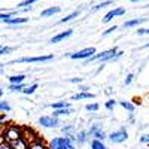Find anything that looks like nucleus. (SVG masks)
I'll use <instances>...</instances> for the list:
<instances>
[{"label": "nucleus", "instance_id": "5701e85b", "mask_svg": "<svg viewBox=\"0 0 149 149\" xmlns=\"http://www.w3.org/2000/svg\"><path fill=\"white\" fill-rule=\"evenodd\" d=\"M37 86H39L37 84H33V85H27L26 88L22 90V93H24V94H27V95H30V94H33V93H34V91L37 90Z\"/></svg>", "mask_w": 149, "mask_h": 149}, {"label": "nucleus", "instance_id": "72a5a7b5", "mask_svg": "<svg viewBox=\"0 0 149 149\" xmlns=\"http://www.w3.org/2000/svg\"><path fill=\"white\" fill-rule=\"evenodd\" d=\"M133 79H134V74L130 73V74H127V78H125V81H124V84H125V85H130V84L133 82Z\"/></svg>", "mask_w": 149, "mask_h": 149}, {"label": "nucleus", "instance_id": "393cba45", "mask_svg": "<svg viewBox=\"0 0 149 149\" xmlns=\"http://www.w3.org/2000/svg\"><path fill=\"white\" fill-rule=\"evenodd\" d=\"M119 104H121L124 109H125V110H128L130 113H133L134 109H136V106H134L133 103H130V102H119Z\"/></svg>", "mask_w": 149, "mask_h": 149}, {"label": "nucleus", "instance_id": "0eeeda50", "mask_svg": "<svg viewBox=\"0 0 149 149\" xmlns=\"http://www.w3.org/2000/svg\"><path fill=\"white\" fill-rule=\"evenodd\" d=\"M94 54H97V51H95V48H85V49H82V51H79V52H74V54H69V57L72 58V60H88V58H91Z\"/></svg>", "mask_w": 149, "mask_h": 149}, {"label": "nucleus", "instance_id": "aec40b11", "mask_svg": "<svg viewBox=\"0 0 149 149\" xmlns=\"http://www.w3.org/2000/svg\"><path fill=\"white\" fill-rule=\"evenodd\" d=\"M61 130H63V133H64L66 137H72V136H74V134H73V133H74V127H73V124H69V125L63 127Z\"/></svg>", "mask_w": 149, "mask_h": 149}, {"label": "nucleus", "instance_id": "a878e982", "mask_svg": "<svg viewBox=\"0 0 149 149\" xmlns=\"http://www.w3.org/2000/svg\"><path fill=\"white\" fill-rule=\"evenodd\" d=\"M0 112L2 113H8V112H10V104L5 100H0Z\"/></svg>", "mask_w": 149, "mask_h": 149}, {"label": "nucleus", "instance_id": "ea45409f", "mask_svg": "<svg viewBox=\"0 0 149 149\" xmlns=\"http://www.w3.org/2000/svg\"><path fill=\"white\" fill-rule=\"evenodd\" d=\"M2 95H3V90H2V88H0V97H2Z\"/></svg>", "mask_w": 149, "mask_h": 149}, {"label": "nucleus", "instance_id": "dca6fc26", "mask_svg": "<svg viewBox=\"0 0 149 149\" xmlns=\"http://www.w3.org/2000/svg\"><path fill=\"white\" fill-rule=\"evenodd\" d=\"M29 149H48V146L40 139H37V140H34L33 143L29 145Z\"/></svg>", "mask_w": 149, "mask_h": 149}, {"label": "nucleus", "instance_id": "c756f323", "mask_svg": "<svg viewBox=\"0 0 149 149\" xmlns=\"http://www.w3.org/2000/svg\"><path fill=\"white\" fill-rule=\"evenodd\" d=\"M115 106H116V102L113 100V98H110V100H107V102L104 103V107H106L107 110H113Z\"/></svg>", "mask_w": 149, "mask_h": 149}, {"label": "nucleus", "instance_id": "a19ab883", "mask_svg": "<svg viewBox=\"0 0 149 149\" xmlns=\"http://www.w3.org/2000/svg\"><path fill=\"white\" fill-rule=\"evenodd\" d=\"M143 48H149V43H146V45H145V46H143Z\"/></svg>", "mask_w": 149, "mask_h": 149}, {"label": "nucleus", "instance_id": "b1692460", "mask_svg": "<svg viewBox=\"0 0 149 149\" xmlns=\"http://www.w3.org/2000/svg\"><path fill=\"white\" fill-rule=\"evenodd\" d=\"M24 22H27V18H15V17H12L6 24H10V26H15V24H24Z\"/></svg>", "mask_w": 149, "mask_h": 149}, {"label": "nucleus", "instance_id": "6ab92c4d", "mask_svg": "<svg viewBox=\"0 0 149 149\" xmlns=\"http://www.w3.org/2000/svg\"><path fill=\"white\" fill-rule=\"evenodd\" d=\"M51 107L54 110H58V109H66V107H70V103L69 102H55L51 104Z\"/></svg>", "mask_w": 149, "mask_h": 149}, {"label": "nucleus", "instance_id": "9d476101", "mask_svg": "<svg viewBox=\"0 0 149 149\" xmlns=\"http://www.w3.org/2000/svg\"><path fill=\"white\" fill-rule=\"evenodd\" d=\"M72 34H73V30H66V31H61V33H58L57 36H54V37H52V39H51V43L61 42V40L67 39V37H70Z\"/></svg>", "mask_w": 149, "mask_h": 149}, {"label": "nucleus", "instance_id": "4be33fe9", "mask_svg": "<svg viewBox=\"0 0 149 149\" xmlns=\"http://www.w3.org/2000/svg\"><path fill=\"white\" fill-rule=\"evenodd\" d=\"M79 14H81V10H74V12H72L70 15H67V17H64L63 19H61L60 22L61 24H66V22H69V21H72L73 18H76V17H79Z\"/></svg>", "mask_w": 149, "mask_h": 149}, {"label": "nucleus", "instance_id": "39448f33", "mask_svg": "<svg viewBox=\"0 0 149 149\" xmlns=\"http://www.w3.org/2000/svg\"><path fill=\"white\" fill-rule=\"evenodd\" d=\"M54 58L52 54H48V55H39V57H22L18 60L10 61L9 64H17V63H45V61H51Z\"/></svg>", "mask_w": 149, "mask_h": 149}, {"label": "nucleus", "instance_id": "1a4fd4ad", "mask_svg": "<svg viewBox=\"0 0 149 149\" xmlns=\"http://www.w3.org/2000/svg\"><path fill=\"white\" fill-rule=\"evenodd\" d=\"M90 98H95V94H93L90 91H85V93H76L74 95H72L73 102H76V100H90Z\"/></svg>", "mask_w": 149, "mask_h": 149}, {"label": "nucleus", "instance_id": "a18cd8bd", "mask_svg": "<svg viewBox=\"0 0 149 149\" xmlns=\"http://www.w3.org/2000/svg\"><path fill=\"white\" fill-rule=\"evenodd\" d=\"M0 2H2V0H0Z\"/></svg>", "mask_w": 149, "mask_h": 149}, {"label": "nucleus", "instance_id": "473e14b6", "mask_svg": "<svg viewBox=\"0 0 149 149\" xmlns=\"http://www.w3.org/2000/svg\"><path fill=\"white\" fill-rule=\"evenodd\" d=\"M10 51H12V48H8V46H0V55L9 54Z\"/></svg>", "mask_w": 149, "mask_h": 149}, {"label": "nucleus", "instance_id": "2eb2a0df", "mask_svg": "<svg viewBox=\"0 0 149 149\" xmlns=\"http://www.w3.org/2000/svg\"><path fill=\"white\" fill-rule=\"evenodd\" d=\"M145 21H146V18H136V19H131V21H125V22H124V27H125V29L136 27V26H139V24H142Z\"/></svg>", "mask_w": 149, "mask_h": 149}, {"label": "nucleus", "instance_id": "37998d69", "mask_svg": "<svg viewBox=\"0 0 149 149\" xmlns=\"http://www.w3.org/2000/svg\"><path fill=\"white\" fill-rule=\"evenodd\" d=\"M0 73H3V69L2 67H0Z\"/></svg>", "mask_w": 149, "mask_h": 149}, {"label": "nucleus", "instance_id": "58836bf2", "mask_svg": "<svg viewBox=\"0 0 149 149\" xmlns=\"http://www.w3.org/2000/svg\"><path fill=\"white\" fill-rule=\"evenodd\" d=\"M70 82H73V84H81L82 79H81V78H73V79H70Z\"/></svg>", "mask_w": 149, "mask_h": 149}, {"label": "nucleus", "instance_id": "c85d7f7f", "mask_svg": "<svg viewBox=\"0 0 149 149\" xmlns=\"http://www.w3.org/2000/svg\"><path fill=\"white\" fill-rule=\"evenodd\" d=\"M98 107H100V106H98V103H88V104L85 106V109L88 110V112H97Z\"/></svg>", "mask_w": 149, "mask_h": 149}, {"label": "nucleus", "instance_id": "ddd939ff", "mask_svg": "<svg viewBox=\"0 0 149 149\" xmlns=\"http://www.w3.org/2000/svg\"><path fill=\"white\" fill-rule=\"evenodd\" d=\"M60 10H61V8H58V6H52V8H48V9H45V10H42V12H40V17H42V18H48V17H52V15L58 14Z\"/></svg>", "mask_w": 149, "mask_h": 149}, {"label": "nucleus", "instance_id": "bb28decb", "mask_svg": "<svg viewBox=\"0 0 149 149\" xmlns=\"http://www.w3.org/2000/svg\"><path fill=\"white\" fill-rule=\"evenodd\" d=\"M17 12H8V14H0V21L2 22H8L12 17H15Z\"/></svg>", "mask_w": 149, "mask_h": 149}, {"label": "nucleus", "instance_id": "412c9836", "mask_svg": "<svg viewBox=\"0 0 149 149\" xmlns=\"http://www.w3.org/2000/svg\"><path fill=\"white\" fill-rule=\"evenodd\" d=\"M93 137L95 139V140H100V142H103L104 139H107V134L103 131V128L102 130H98V131H95L94 134H93Z\"/></svg>", "mask_w": 149, "mask_h": 149}, {"label": "nucleus", "instance_id": "7c9ffc66", "mask_svg": "<svg viewBox=\"0 0 149 149\" xmlns=\"http://www.w3.org/2000/svg\"><path fill=\"white\" fill-rule=\"evenodd\" d=\"M37 0H24V2H21V3H18L17 6L18 8H26V6H31L33 3H36Z\"/></svg>", "mask_w": 149, "mask_h": 149}, {"label": "nucleus", "instance_id": "cd10ccee", "mask_svg": "<svg viewBox=\"0 0 149 149\" xmlns=\"http://www.w3.org/2000/svg\"><path fill=\"white\" fill-rule=\"evenodd\" d=\"M26 88L24 84H18V85H9V90L14 91V93H22V90Z\"/></svg>", "mask_w": 149, "mask_h": 149}, {"label": "nucleus", "instance_id": "f8f14e48", "mask_svg": "<svg viewBox=\"0 0 149 149\" xmlns=\"http://www.w3.org/2000/svg\"><path fill=\"white\" fill-rule=\"evenodd\" d=\"M86 140H88V134H86V130H82V131H78L74 134V142L78 145H84Z\"/></svg>", "mask_w": 149, "mask_h": 149}, {"label": "nucleus", "instance_id": "f257e3e1", "mask_svg": "<svg viewBox=\"0 0 149 149\" xmlns=\"http://www.w3.org/2000/svg\"><path fill=\"white\" fill-rule=\"evenodd\" d=\"M122 51H118V48H112V49H107V51H103L100 54H94L91 58L86 60V63H93V61H100V63H106V61H115L118 58L122 57Z\"/></svg>", "mask_w": 149, "mask_h": 149}, {"label": "nucleus", "instance_id": "4c0bfd02", "mask_svg": "<svg viewBox=\"0 0 149 149\" xmlns=\"http://www.w3.org/2000/svg\"><path fill=\"white\" fill-rule=\"evenodd\" d=\"M137 34H149V29H139Z\"/></svg>", "mask_w": 149, "mask_h": 149}, {"label": "nucleus", "instance_id": "f03ea898", "mask_svg": "<svg viewBox=\"0 0 149 149\" xmlns=\"http://www.w3.org/2000/svg\"><path fill=\"white\" fill-rule=\"evenodd\" d=\"M19 137H22V130L17 125H8V127H5V130L2 133V139L8 145H10L12 142H15Z\"/></svg>", "mask_w": 149, "mask_h": 149}, {"label": "nucleus", "instance_id": "9b49d317", "mask_svg": "<svg viewBox=\"0 0 149 149\" xmlns=\"http://www.w3.org/2000/svg\"><path fill=\"white\" fill-rule=\"evenodd\" d=\"M10 148L12 149H29V143L26 142V139H24V137H19L15 142L10 143Z\"/></svg>", "mask_w": 149, "mask_h": 149}, {"label": "nucleus", "instance_id": "6e6552de", "mask_svg": "<svg viewBox=\"0 0 149 149\" xmlns=\"http://www.w3.org/2000/svg\"><path fill=\"white\" fill-rule=\"evenodd\" d=\"M124 14H125V9H124V8H116V9H112L110 12H107V14L104 15L103 22H109V21H112V18H115V17H121V15H124Z\"/></svg>", "mask_w": 149, "mask_h": 149}, {"label": "nucleus", "instance_id": "c03bdc74", "mask_svg": "<svg viewBox=\"0 0 149 149\" xmlns=\"http://www.w3.org/2000/svg\"><path fill=\"white\" fill-rule=\"evenodd\" d=\"M142 149H149V148H142Z\"/></svg>", "mask_w": 149, "mask_h": 149}, {"label": "nucleus", "instance_id": "20e7f679", "mask_svg": "<svg viewBox=\"0 0 149 149\" xmlns=\"http://www.w3.org/2000/svg\"><path fill=\"white\" fill-rule=\"evenodd\" d=\"M107 139H109L112 143H115V145L124 143V142L128 139V131H127L125 127H121V128H118V130H115V131H112V133L107 136Z\"/></svg>", "mask_w": 149, "mask_h": 149}, {"label": "nucleus", "instance_id": "a211bd4d", "mask_svg": "<svg viewBox=\"0 0 149 149\" xmlns=\"http://www.w3.org/2000/svg\"><path fill=\"white\" fill-rule=\"evenodd\" d=\"M90 146H91V149H107V146H106L103 142H100V140H95V139H93V140H91Z\"/></svg>", "mask_w": 149, "mask_h": 149}, {"label": "nucleus", "instance_id": "79ce46f5", "mask_svg": "<svg viewBox=\"0 0 149 149\" xmlns=\"http://www.w3.org/2000/svg\"><path fill=\"white\" fill-rule=\"evenodd\" d=\"M130 2H140V0H130Z\"/></svg>", "mask_w": 149, "mask_h": 149}, {"label": "nucleus", "instance_id": "c9c22d12", "mask_svg": "<svg viewBox=\"0 0 149 149\" xmlns=\"http://www.w3.org/2000/svg\"><path fill=\"white\" fill-rule=\"evenodd\" d=\"M140 143H145V145H148V143H149V133L142 136V137H140Z\"/></svg>", "mask_w": 149, "mask_h": 149}, {"label": "nucleus", "instance_id": "7ed1b4c3", "mask_svg": "<svg viewBox=\"0 0 149 149\" xmlns=\"http://www.w3.org/2000/svg\"><path fill=\"white\" fill-rule=\"evenodd\" d=\"M74 142L70 139V137H54L48 145V149H76L73 145Z\"/></svg>", "mask_w": 149, "mask_h": 149}, {"label": "nucleus", "instance_id": "e433bc0d", "mask_svg": "<svg viewBox=\"0 0 149 149\" xmlns=\"http://www.w3.org/2000/svg\"><path fill=\"white\" fill-rule=\"evenodd\" d=\"M116 29H118V27H116V26H113V27H110V29H107V30H104V33H103V34H104V36H106V34H110L112 31H115Z\"/></svg>", "mask_w": 149, "mask_h": 149}, {"label": "nucleus", "instance_id": "f3484780", "mask_svg": "<svg viewBox=\"0 0 149 149\" xmlns=\"http://www.w3.org/2000/svg\"><path fill=\"white\" fill-rule=\"evenodd\" d=\"M72 112H73V110H72V107H66V109H58V110H54L52 116L58 118V116H63V115H70Z\"/></svg>", "mask_w": 149, "mask_h": 149}, {"label": "nucleus", "instance_id": "423d86ee", "mask_svg": "<svg viewBox=\"0 0 149 149\" xmlns=\"http://www.w3.org/2000/svg\"><path fill=\"white\" fill-rule=\"evenodd\" d=\"M39 124L45 128H57L60 125V119L52 115H43L39 118Z\"/></svg>", "mask_w": 149, "mask_h": 149}, {"label": "nucleus", "instance_id": "2f4dec72", "mask_svg": "<svg viewBox=\"0 0 149 149\" xmlns=\"http://www.w3.org/2000/svg\"><path fill=\"white\" fill-rule=\"evenodd\" d=\"M109 5H112V2H110V0H107V2H102V3L95 5V6L93 8V10H98V9H102V8H104V6H109Z\"/></svg>", "mask_w": 149, "mask_h": 149}, {"label": "nucleus", "instance_id": "4468645a", "mask_svg": "<svg viewBox=\"0 0 149 149\" xmlns=\"http://www.w3.org/2000/svg\"><path fill=\"white\" fill-rule=\"evenodd\" d=\"M26 76L24 74H14V76L9 78V85H18V84H24Z\"/></svg>", "mask_w": 149, "mask_h": 149}, {"label": "nucleus", "instance_id": "f704fd0d", "mask_svg": "<svg viewBox=\"0 0 149 149\" xmlns=\"http://www.w3.org/2000/svg\"><path fill=\"white\" fill-rule=\"evenodd\" d=\"M0 149H12L10 145H8L6 142H3V139L0 137Z\"/></svg>", "mask_w": 149, "mask_h": 149}]
</instances>
